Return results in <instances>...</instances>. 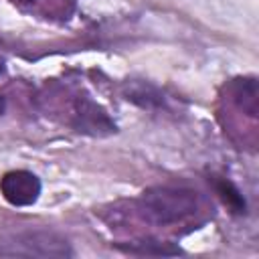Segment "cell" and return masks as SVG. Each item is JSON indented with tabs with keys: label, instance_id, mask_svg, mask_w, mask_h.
<instances>
[{
	"label": "cell",
	"instance_id": "9",
	"mask_svg": "<svg viewBox=\"0 0 259 259\" xmlns=\"http://www.w3.org/2000/svg\"><path fill=\"white\" fill-rule=\"evenodd\" d=\"M4 111H6V97L0 93V117L4 115Z\"/></svg>",
	"mask_w": 259,
	"mask_h": 259
},
{
	"label": "cell",
	"instance_id": "7",
	"mask_svg": "<svg viewBox=\"0 0 259 259\" xmlns=\"http://www.w3.org/2000/svg\"><path fill=\"white\" fill-rule=\"evenodd\" d=\"M212 186H214V192L219 194V198L223 200V204H225L233 214H245L247 202H245L241 190H239L229 178L212 176Z\"/></svg>",
	"mask_w": 259,
	"mask_h": 259
},
{
	"label": "cell",
	"instance_id": "8",
	"mask_svg": "<svg viewBox=\"0 0 259 259\" xmlns=\"http://www.w3.org/2000/svg\"><path fill=\"white\" fill-rule=\"evenodd\" d=\"M10 4H14L16 8L24 10V12H40L42 16H47V4L45 0H8Z\"/></svg>",
	"mask_w": 259,
	"mask_h": 259
},
{
	"label": "cell",
	"instance_id": "6",
	"mask_svg": "<svg viewBox=\"0 0 259 259\" xmlns=\"http://www.w3.org/2000/svg\"><path fill=\"white\" fill-rule=\"evenodd\" d=\"M115 249L123 251V253H130V255H162V257H168V255H182L184 251L172 243H166V241H160V239H154V237H144V239H138V241H130V243H113Z\"/></svg>",
	"mask_w": 259,
	"mask_h": 259
},
{
	"label": "cell",
	"instance_id": "10",
	"mask_svg": "<svg viewBox=\"0 0 259 259\" xmlns=\"http://www.w3.org/2000/svg\"><path fill=\"white\" fill-rule=\"evenodd\" d=\"M2 73H4V61L0 59V75H2Z\"/></svg>",
	"mask_w": 259,
	"mask_h": 259
},
{
	"label": "cell",
	"instance_id": "2",
	"mask_svg": "<svg viewBox=\"0 0 259 259\" xmlns=\"http://www.w3.org/2000/svg\"><path fill=\"white\" fill-rule=\"evenodd\" d=\"M38 97L40 101L51 103V107L67 105V109H63V121L79 134L101 138L117 132V125L107 115V111L97 101H93L91 95H87L83 89H69L59 83H53L47 85Z\"/></svg>",
	"mask_w": 259,
	"mask_h": 259
},
{
	"label": "cell",
	"instance_id": "1",
	"mask_svg": "<svg viewBox=\"0 0 259 259\" xmlns=\"http://www.w3.org/2000/svg\"><path fill=\"white\" fill-rule=\"evenodd\" d=\"M132 206L138 219L160 229H198L202 223H206L210 210L200 192L178 184L152 186L144 190L142 196L132 202Z\"/></svg>",
	"mask_w": 259,
	"mask_h": 259
},
{
	"label": "cell",
	"instance_id": "5",
	"mask_svg": "<svg viewBox=\"0 0 259 259\" xmlns=\"http://www.w3.org/2000/svg\"><path fill=\"white\" fill-rule=\"evenodd\" d=\"M121 95H123L127 101L140 105L142 109H164V107H166V97H164V93H162L156 85L146 83V81H136V79H132V81L123 83Z\"/></svg>",
	"mask_w": 259,
	"mask_h": 259
},
{
	"label": "cell",
	"instance_id": "3",
	"mask_svg": "<svg viewBox=\"0 0 259 259\" xmlns=\"http://www.w3.org/2000/svg\"><path fill=\"white\" fill-rule=\"evenodd\" d=\"M0 255L22 257H73L71 243L53 231H24L0 243Z\"/></svg>",
	"mask_w": 259,
	"mask_h": 259
},
{
	"label": "cell",
	"instance_id": "4",
	"mask_svg": "<svg viewBox=\"0 0 259 259\" xmlns=\"http://www.w3.org/2000/svg\"><path fill=\"white\" fill-rule=\"evenodd\" d=\"M42 184L28 170H10L0 178V192L12 206H30L38 200Z\"/></svg>",
	"mask_w": 259,
	"mask_h": 259
}]
</instances>
